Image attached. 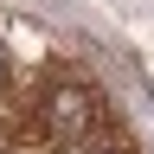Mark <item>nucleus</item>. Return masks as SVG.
<instances>
[{
	"label": "nucleus",
	"mask_w": 154,
	"mask_h": 154,
	"mask_svg": "<svg viewBox=\"0 0 154 154\" xmlns=\"http://www.w3.org/2000/svg\"><path fill=\"white\" fill-rule=\"evenodd\" d=\"M38 128H45L51 141H71V148L90 141V128H96V96H90L84 77H71V71L45 77V90H38Z\"/></svg>",
	"instance_id": "f257e3e1"
},
{
	"label": "nucleus",
	"mask_w": 154,
	"mask_h": 154,
	"mask_svg": "<svg viewBox=\"0 0 154 154\" xmlns=\"http://www.w3.org/2000/svg\"><path fill=\"white\" fill-rule=\"evenodd\" d=\"M0 84H7V51H0Z\"/></svg>",
	"instance_id": "f03ea898"
},
{
	"label": "nucleus",
	"mask_w": 154,
	"mask_h": 154,
	"mask_svg": "<svg viewBox=\"0 0 154 154\" xmlns=\"http://www.w3.org/2000/svg\"><path fill=\"white\" fill-rule=\"evenodd\" d=\"M77 154H109V148H77Z\"/></svg>",
	"instance_id": "7ed1b4c3"
}]
</instances>
